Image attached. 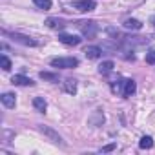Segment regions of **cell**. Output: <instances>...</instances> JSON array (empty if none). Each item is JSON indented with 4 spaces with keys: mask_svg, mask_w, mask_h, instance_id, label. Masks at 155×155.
I'll return each instance as SVG.
<instances>
[{
    "mask_svg": "<svg viewBox=\"0 0 155 155\" xmlns=\"http://www.w3.org/2000/svg\"><path fill=\"white\" fill-rule=\"evenodd\" d=\"M139 148H140V150H150V148H153V139H151L150 135L140 137V140H139Z\"/></svg>",
    "mask_w": 155,
    "mask_h": 155,
    "instance_id": "14",
    "label": "cell"
},
{
    "mask_svg": "<svg viewBox=\"0 0 155 155\" xmlns=\"http://www.w3.org/2000/svg\"><path fill=\"white\" fill-rule=\"evenodd\" d=\"M135 90H137V84H135V81H131V79L124 81V91H122V95H124V97H130V95H133V93H135Z\"/></svg>",
    "mask_w": 155,
    "mask_h": 155,
    "instance_id": "11",
    "label": "cell"
},
{
    "mask_svg": "<svg viewBox=\"0 0 155 155\" xmlns=\"http://www.w3.org/2000/svg\"><path fill=\"white\" fill-rule=\"evenodd\" d=\"M51 66L58 68V69H71V68L79 66V60L75 57H57V58L51 60Z\"/></svg>",
    "mask_w": 155,
    "mask_h": 155,
    "instance_id": "1",
    "label": "cell"
},
{
    "mask_svg": "<svg viewBox=\"0 0 155 155\" xmlns=\"http://www.w3.org/2000/svg\"><path fill=\"white\" fill-rule=\"evenodd\" d=\"M0 101H2V104H4L8 110L15 108V104H17V99H15V95H13V93H2Z\"/></svg>",
    "mask_w": 155,
    "mask_h": 155,
    "instance_id": "9",
    "label": "cell"
},
{
    "mask_svg": "<svg viewBox=\"0 0 155 155\" xmlns=\"http://www.w3.org/2000/svg\"><path fill=\"white\" fill-rule=\"evenodd\" d=\"M101 53H102V49H101L99 46H88V48L84 49V55H86V58H90V60L99 58V57H101Z\"/></svg>",
    "mask_w": 155,
    "mask_h": 155,
    "instance_id": "8",
    "label": "cell"
},
{
    "mask_svg": "<svg viewBox=\"0 0 155 155\" xmlns=\"http://www.w3.org/2000/svg\"><path fill=\"white\" fill-rule=\"evenodd\" d=\"M81 29H82L84 35L95 37V33H97V24H95V22H81Z\"/></svg>",
    "mask_w": 155,
    "mask_h": 155,
    "instance_id": "7",
    "label": "cell"
},
{
    "mask_svg": "<svg viewBox=\"0 0 155 155\" xmlns=\"http://www.w3.org/2000/svg\"><path fill=\"white\" fill-rule=\"evenodd\" d=\"M151 24H153V28H155V17H153V18H151Z\"/></svg>",
    "mask_w": 155,
    "mask_h": 155,
    "instance_id": "22",
    "label": "cell"
},
{
    "mask_svg": "<svg viewBox=\"0 0 155 155\" xmlns=\"http://www.w3.org/2000/svg\"><path fill=\"white\" fill-rule=\"evenodd\" d=\"M146 62L148 64H155V49H151V51L146 53Z\"/></svg>",
    "mask_w": 155,
    "mask_h": 155,
    "instance_id": "20",
    "label": "cell"
},
{
    "mask_svg": "<svg viewBox=\"0 0 155 155\" xmlns=\"http://www.w3.org/2000/svg\"><path fill=\"white\" fill-rule=\"evenodd\" d=\"M33 108H35L37 111L44 113V111L48 110V102L44 101V97H35V99H33Z\"/></svg>",
    "mask_w": 155,
    "mask_h": 155,
    "instance_id": "12",
    "label": "cell"
},
{
    "mask_svg": "<svg viewBox=\"0 0 155 155\" xmlns=\"http://www.w3.org/2000/svg\"><path fill=\"white\" fill-rule=\"evenodd\" d=\"M38 130H40V131H42V133H44V135H46V137L51 140V142H55V144H60V146L64 144V142H62V137H60V135H58V133H57L53 128H49V126H38Z\"/></svg>",
    "mask_w": 155,
    "mask_h": 155,
    "instance_id": "5",
    "label": "cell"
},
{
    "mask_svg": "<svg viewBox=\"0 0 155 155\" xmlns=\"http://www.w3.org/2000/svg\"><path fill=\"white\" fill-rule=\"evenodd\" d=\"M124 28L126 29H131V31H140L142 29V22L137 20V18H126L124 20Z\"/></svg>",
    "mask_w": 155,
    "mask_h": 155,
    "instance_id": "10",
    "label": "cell"
},
{
    "mask_svg": "<svg viewBox=\"0 0 155 155\" xmlns=\"http://www.w3.org/2000/svg\"><path fill=\"white\" fill-rule=\"evenodd\" d=\"M71 8L79 9L82 13H88V11H93L97 4H95V0H75V2H71Z\"/></svg>",
    "mask_w": 155,
    "mask_h": 155,
    "instance_id": "3",
    "label": "cell"
},
{
    "mask_svg": "<svg viewBox=\"0 0 155 155\" xmlns=\"http://www.w3.org/2000/svg\"><path fill=\"white\" fill-rule=\"evenodd\" d=\"M0 60H2V69H4V71H9V69H11V60H9L6 55H2V58H0Z\"/></svg>",
    "mask_w": 155,
    "mask_h": 155,
    "instance_id": "19",
    "label": "cell"
},
{
    "mask_svg": "<svg viewBox=\"0 0 155 155\" xmlns=\"http://www.w3.org/2000/svg\"><path fill=\"white\" fill-rule=\"evenodd\" d=\"M64 91L69 93V95H75V93H77V82H75L73 79H68V81L64 82Z\"/></svg>",
    "mask_w": 155,
    "mask_h": 155,
    "instance_id": "15",
    "label": "cell"
},
{
    "mask_svg": "<svg viewBox=\"0 0 155 155\" xmlns=\"http://www.w3.org/2000/svg\"><path fill=\"white\" fill-rule=\"evenodd\" d=\"M40 79L42 81H51V82H57L58 81V75L57 73H49V71H40Z\"/></svg>",
    "mask_w": 155,
    "mask_h": 155,
    "instance_id": "17",
    "label": "cell"
},
{
    "mask_svg": "<svg viewBox=\"0 0 155 155\" xmlns=\"http://www.w3.org/2000/svg\"><path fill=\"white\" fill-rule=\"evenodd\" d=\"M46 26L51 28V29H62L66 24H64L62 20H58V18H48V20H46Z\"/></svg>",
    "mask_w": 155,
    "mask_h": 155,
    "instance_id": "16",
    "label": "cell"
},
{
    "mask_svg": "<svg viewBox=\"0 0 155 155\" xmlns=\"http://www.w3.org/2000/svg\"><path fill=\"white\" fill-rule=\"evenodd\" d=\"M113 68H115L113 60H104V62H102V64L99 66V73H101V75H106V73L113 71Z\"/></svg>",
    "mask_w": 155,
    "mask_h": 155,
    "instance_id": "13",
    "label": "cell"
},
{
    "mask_svg": "<svg viewBox=\"0 0 155 155\" xmlns=\"http://www.w3.org/2000/svg\"><path fill=\"white\" fill-rule=\"evenodd\" d=\"M11 82H13L15 86H33V84H35L29 77H26V75H13V77H11Z\"/></svg>",
    "mask_w": 155,
    "mask_h": 155,
    "instance_id": "6",
    "label": "cell"
},
{
    "mask_svg": "<svg viewBox=\"0 0 155 155\" xmlns=\"http://www.w3.org/2000/svg\"><path fill=\"white\" fill-rule=\"evenodd\" d=\"M58 42H62L64 46H79L82 42V38L79 35H71V33H60L58 35Z\"/></svg>",
    "mask_w": 155,
    "mask_h": 155,
    "instance_id": "4",
    "label": "cell"
},
{
    "mask_svg": "<svg viewBox=\"0 0 155 155\" xmlns=\"http://www.w3.org/2000/svg\"><path fill=\"white\" fill-rule=\"evenodd\" d=\"M113 148H115V144H110V146H104V148H102V151H111Z\"/></svg>",
    "mask_w": 155,
    "mask_h": 155,
    "instance_id": "21",
    "label": "cell"
},
{
    "mask_svg": "<svg viewBox=\"0 0 155 155\" xmlns=\"http://www.w3.org/2000/svg\"><path fill=\"white\" fill-rule=\"evenodd\" d=\"M13 42H18V44H22V46H31V48H35V46H38V42L35 40V38H31V37H28V35H22V33H6Z\"/></svg>",
    "mask_w": 155,
    "mask_h": 155,
    "instance_id": "2",
    "label": "cell"
},
{
    "mask_svg": "<svg viewBox=\"0 0 155 155\" xmlns=\"http://www.w3.org/2000/svg\"><path fill=\"white\" fill-rule=\"evenodd\" d=\"M33 4L37 6V8H40V9H51V0H33Z\"/></svg>",
    "mask_w": 155,
    "mask_h": 155,
    "instance_id": "18",
    "label": "cell"
}]
</instances>
